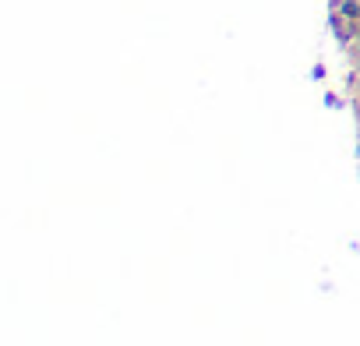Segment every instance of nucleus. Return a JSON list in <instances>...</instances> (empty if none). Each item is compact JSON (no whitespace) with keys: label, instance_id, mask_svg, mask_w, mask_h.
Here are the masks:
<instances>
[]
</instances>
